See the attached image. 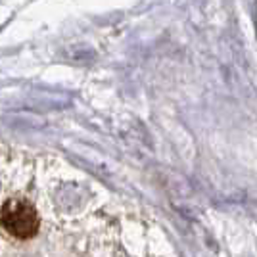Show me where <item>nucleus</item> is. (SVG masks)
Segmentation results:
<instances>
[{"mask_svg": "<svg viewBox=\"0 0 257 257\" xmlns=\"http://www.w3.org/2000/svg\"><path fill=\"white\" fill-rule=\"evenodd\" d=\"M0 226L4 232L18 240H29L39 232L41 219L31 202L23 198H12L4 202L0 209Z\"/></svg>", "mask_w": 257, "mask_h": 257, "instance_id": "nucleus-1", "label": "nucleus"}]
</instances>
